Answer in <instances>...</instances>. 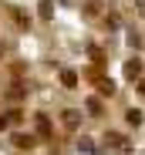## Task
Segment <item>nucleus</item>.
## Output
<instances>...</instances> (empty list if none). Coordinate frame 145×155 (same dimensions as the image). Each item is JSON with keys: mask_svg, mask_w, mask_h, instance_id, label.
<instances>
[{"mask_svg": "<svg viewBox=\"0 0 145 155\" xmlns=\"http://www.w3.org/2000/svg\"><path fill=\"white\" fill-rule=\"evenodd\" d=\"M105 145H108V148H115L118 155H128V152H132V142H128L122 132H105Z\"/></svg>", "mask_w": 145, "mask_h": 155, "instance_id": "nucleus-1", "label": "nucleus"}, {"mask_svg": "<svg viewBox=\"0 0 145 155\" xmlns=\"http://www.w3.org/2000/svg\"><path fill=\"white\" fill-rule=\"evenodd\" d=\"M81 14H84V20H105L108 7L101 4V0H84V7H81Z\"/></svg>", "mask_w": 145, "mask_h": 155, "instance_id": "nucleus-2", "label": "nucleus"}, {"mask_svg": "<svg viewBox=\"0 0 145 155\" xmlns=\"http://www.w3.org/2000/svg\"><path fill=\"white\" fill-rule=\"evenodd\" d=\"M41 20H51V14H54V0H41Z\"/></svg>", "mask_w": 145, "mask_h": 155, "instance_id": "nucleus-9", "label": "nucleus"}, {"mask_svg": "<svg viewBox=\"0 0 145 155\" xmlns=\"http://www.w3.org/2000/svg\"><path fill=\"white\" fill-rule=\"evenodd\" d=\"M14 145H17V148H31V145H34V135H27V132H17V135H14Z\"/></svg>", "mask_w": 145, "mask_h": 155, "instance_id": "nucleus-6", "label": "nucleus"}, {"mask_svg": "<svg viewBox=\"0 0 145 155\" xmlns=\"http://www.w3.org/2000/svg\"><path fill=\"white\" fill-rule=\"evenodd\" d=\"M138 94L145 98V78H138Z\"/></svg>", "mask_w": 145, "mask_h": 155, "instance_id": "nucleus-13", "label": "nucleus"}, {"mask_svg": "<svg viewBox=\"0 0 145 155\" xmlns=\"http://www.w3.org/2000/svg\"><path fill=\"white\" fill-rule=\"evenodd\" d=\"M142 71H145L142 58H132V61H125V78H128V81H138V78H142Z\"/></svg>", "mask_w": 145, "mask_h": 155, "instance_id": "nucleus-3", "label": "nucleus"}, {"mask_svg": "<svg viewBox=\"0 0 145 155\" xmlns=\"http://www.w3.org/2000/svg\"><path fill=\"white\" fill-rule=\"evenodd\" d=\"M37 132H41V135L51 132V121H47V115H37Z\"/></svg>", "mask_w": 145, "mask_h": 155, "instance_id": "nucleus-11", "label": "nucleus"}, {"mask_svg": "<svg viewBox=\"0 0 145 155\" xmlns=\"http://www.w3.org/2000/svg\"><path fill=\"white\" fill-rule=\"evenodd\" d=\"M0 54H4V44H0Z\"/></svg>", "mask_w": 145, "mask_h": 155, "instance_id": "nucleus-14", "label": "nucleus"}, {"mask_svg": "<svg viewBox=\"0 0 145 155\" xmlns=\"http://www.w3.org/2000/svg\"><path fill=\"white\" fill-rule=\"evenodd\" d=\"M78 148H81V152H94V142H91V138H78Z\"/></svg>", "mask_w": 145, "mask_h": 155, "instance_id": "nucleus-12", "label": "nucleus"}, {"mask_svg": "<svg viewBox=\"0 0 145 155\" xmlns=\"http://www.w3.org/2000/svg\"><path fill=\"white\" fill-rule=\"evenodd\" d=\"M84 108H88L91 115H101V98H88V101H84Z\"/></svg>", "mask_w": 145, "mask_h": 155, "instance_id": "nucleus-10", "label": "nucleus"}, {"mask_svg": "<svg viewBox=\"0 0 145 155\" xmlns=\"http://www.w3.org/2000/svg\"><path fill=\"white\" fill-rule=\"evenodd\" d=\"M98 91L108 98V94H115V81H111V78H98Z\"/></svg>", "mask_w": 145, "mask_h": 155, "instance_id": "nucleus-7", "label": "nucleus"}, {"mask_svg": "<svg viewBox=\"0 0 145 155\" xmlns=\"http://www.w3.org/2000/svg\"><path fill=\"white\" fill-rule=\"evenodd\" d=\"M125 121H128L132 128H138V125H142V111H138V108H128V111H125Z\"/></svg>", "mask_w": 145, "mask_h": 155, "instance_id": "nucleus-8", "label": "nucleus"}, {"mask_svg": "<svg viewBox=\"0 0 145 155\" xmlns=\"http://www.w3.org/2000/svg\"><path fill=\"white\" fill-rule=\"evenodd\" d=\"M61 121H64V128H68V132H78V128H81V111L68 108V111L61 115Z\"/></svg>", "mask_w": 145, "mask_h": 155, "instance_id": "nucleus-4", "label": "nucleus"}, {"mask_svg": "<svg viewBox=\"0 0 145 155\" xmlns=\"http://www.w3.org/2000/svg\"><path fill=\"white\" fill-rule=\"evenodd\" d=\"M61 84H64V88H78V71L64 68V71H61Z\"/></svg>", "mask_w": 145, "mask_h": 155, "instance_id": "nucleus-5", "label": "nucleus"}]
</instances>
